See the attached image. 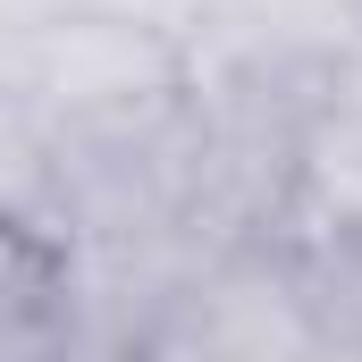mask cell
<instances>
[{"instance_id": "obj_4", "label": "cell", "mask_w": 362, "mask_h": 362, "mask_svg": "<svg viewBox=\"0 0 362 362\" xmlns=\"http://www.w3.org/2000/svg\"><path fill=\"white\" fill-rule=\"evenodd\" d=\"M68 253L0 211V354H68Z\"/></svg>"}, {"instance_id": "obj_2", "label": "cell", "mask_w": 362, "mask_h": 362, "mask_svg": "<svg viewBox=\"0 0 362 362\" xmlns=\"http://www.w3.org/2000/svg\"><path fill=\"white\" fill-rule=\"evenodd\" d=\"M8 68L42 101L51 127L135 118V110L185 93V76H194L177 25L127 17V8H85V0H51L34 17H8Z\"/></svg>"}, {"instance_id": "obj_7", "label": "cell", "mask_w": 362, "mask_h": 362, "mask_svg": "<svg viewBox=\"0 0 362 362\" xmlns=\"http://www.w3.org/2000/svg\"><path fill=\"white\" fill-rule=\"evenodd\" d=\"M329 118L362 144V25H354V42L337 51V68H329Z\"/></svg>"}, {"instance_id": "obj_8", "label": "cell", "mask_w": 362, "mask_h": 362, "mask_svg": "<svg viewBox=\"0 0 362 362\" xmlns=\"http://www.w3.org/2000/svg\"><path fill=\"white\" fill-rule=\"evenodd\" d=\"M42 8H51V0H42ZM85 8H127V17H160V25L185 17V0H85Z\"/></svg>"}, {"instance_id": "obj_6", "label": "cell", "mask_w": 362, "mask_h": 362, "mask_svg": "<svg viewBox=\"0 0 362 362\" xmlns=\"http://www.w3.org/2000/svg\"><path fill=\"white\" fill-rule=\"evenodd\" d=\"M312 270H320V295H329L337 346H346V354H362V219L329 245V253H312Z\"/></svg>"}, {"instance_id": "obj_1", "label": "cell", "mask_w": 362, "mask_h": 362, "mask_svg": "<svg viewBox=\"0 0 362 362\" xmlns=\"http://www.w3.org/2000/svg\"><path fill=\"white\" fill-rule=\"evenodd\" d=\"M135 354H228V362H278V354H346L320 270L278 236H228L160 295Z\"/></svg>"}, {"instance_id": "obj_5", "label": "cell", "mask_w": 362, "mask_h": 362, "mask_svg": "<svg viewBox=\"0 0 362 362\" xmlns=\"http://www.w3.org/2000/svg\"><path fill=\"white\" fill-rule=\"evenodd\" d=\"M0 211L59 245V127L17 85L8 51H0Z\"/></svg>"}, {"instance_id": "obj_3", "label": "cell", "mask_w": 362, "mask_h": 362, "mask_svg": "<svg viewBox=\"0 0 362 362\" xmlns=\"http://www.w3.org/2000/svg\"><path fill=\"white\" fill-rule=\"evenodd\" d=\"M354 25H362V0H185L177 17L194 68L286 76V85H329Z\"/></svg>"}, {"instance_id": "obj_9", "label": "cell", "mask_w": 362, "mask_h": 362, "mask_svg": "<svg viewBox=\"0 0 362 362\" xmlns=\"http://www.w3.org/2000/svg\"><path fill=\"white\" fill-rule=\"evenodd\" d=\"M34 8H42V0H0V17H34Z\"/></svg>"}]
</instances>
